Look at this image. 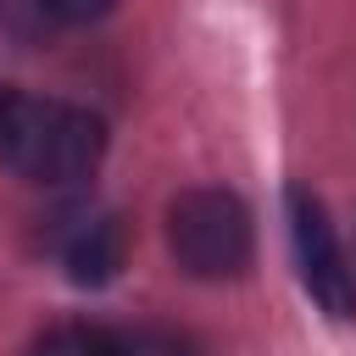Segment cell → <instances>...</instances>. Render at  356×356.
Instances as JSON below:
<instances>
[{
    "label": "cell",
    "mask_w": 356,
    "mask_h": 356,
    "mask_svg": "<svg viewBox=\"0 0 356 356\" xmlns=\"http://www.w3.org/2000/svg\"><path fill=\"white\" fill-rule=\"evenodd\" d=\"M106 150V122L72 100L11 95L0 117V161L28 184H72Z\"/></svg>",
    "instance_id": "6da1fadb"
},
{
    "label": "cell",
    "mask_w": 356,
    "mask_h": 356,
    "mask_svg": "<svg viewBox=\"0 0 356 356\" xmlns=\"http://www.w3.org/2000/svg\"><path fill=\"white\" fill-rule=\"evenodd\" d=\"M167 245L189 278H234L250 261V211L228 189H184L167 206Z\"/></svg>",
    "instance_id": "7a4b0ae2"
},
{
    "label": "cell",
    "mask_w": 356,
    "mask_h": 356,
    "mask_svg": "<svg viewBox=\"0 0 356 356\" xmlns=\"http://www.w3.org/2000/svg\"><path fill=\"white\" fill-rule=\"evenodd\" d=\"M284 211H289V245H295V267H300V284L312 289V300L328 312V317H356V261L345 250V239L334 234L323 200L300 184H289L284 195Z\"/></svg>",
    "instance_id": "3957f363"
},
{
    "label": "cell",
    "mask_w": 356,
    "mask_h": 356,
    "mask_svg": "<svg viewBox=\"0 0 356 356\" xmlns=\"http://www.w3.org/2000/svg\"><path fill=\"white\" fill-rule=\"evenodd\" d=\"M128 245H134V234H128V217H72V228H67V239H61V261H67V278L72 284H83V289H95V284H111L117 273H122V261H128Z\"/></svg>",
    "instance_id": "277c9868"
},
{
    "label": "cell",
    "mask_w": 356,
    "mask_h": 356,
    "mask_svg": "<svg viewBox=\"0 0 356 356\" xmlns=\"http://www.w3.org/2000/svg\"><path fill=\"white\" fill-rule=\"evenodd\" d=\"M28 356H117V334H106L95 323H61V328L39 334Z\"/></svg>",
    "instance_id": "5b68a950"
},
{
    "label": "cell",
    "mask_w": 356,
    "mask_h": 356,
    "mask_svg": "<svg viewBox=\"0 0 356 356\" xmlns=\"http://www.w3.org/2000/svg\"><path fill=\"white\" fill-rule=\"evenodd\" d=\"M117 356H200V345L178 328H134L117 334Z\"/></svg>",
    "instance_id": "8992f818"
},
{
    "label": "cell",
    "mask_w": 356,
    "mask_h": 356,
    "mask_svg": "<svg viewBox=\"0 0 356 356\" xmlns=\"http://www.w3.org/2000/svg\"><path fill=\"white\" fill-rule=\"evenodd\" d=\"M39 17H50V22H95V17H106L117 0H28Z\"/></svg>",
    "instance_id": "52a82bcc"
},
{
    "label": "cell",
    "mask_w": 356,
    "mask_h": 356,
    "mask_svg": "<svg viewBox=\"0 0 356 356\" xmlns=\"http://www.w3.org/2000/svg\"><path fill=\"white\" fill-rule=\"evenodd\" d=\"M6 100H11V89H6V83H0V117H6Z\"/></svg>",
    "instance_id": "ba28073f"
}]
</instances>
